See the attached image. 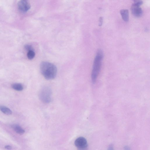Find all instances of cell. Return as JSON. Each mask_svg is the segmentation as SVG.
I'll return each instance as SVG.
<instances>
[{
	"label": "cell",
	"mask_w": 150,
	"mask_h": 150,
	"mask_svg": "<svg viewBox=\"0 0 150 150\" xmlns=\"http://www.w3.org/2000/svg\"><path fill=\"white\" fill-rule=\"evenodd\" d=\"M124 150H130V149L129 146H125L124 147Z\"/></svg>",
	"instance_id": "2e32d148"
},
{
	"label": "cell",
	"mask_w": 150,
	"mask_h": 150,
	"mask_svg": "<svg viewBox=\"0 0 150 150\" xmlns=\"http://www.w3.org/2000/svg\"><path fill=\"white\" fill-rule=\"evenodd\" d=\"M52 91L49 87H44L39 91V97L42 102L49 103L52 100Z\"/></svg>",
	"instance_id": "3957f363"
},
{
	"label": "cell",
	"mask_w": 150,
	"mask_h": 150,
	"mask_svg": "<svg viewBox=\"0 0 150 150\" xmlns=\"http://www.w3.org/2000/svg\"><path fill=\"white\" fill-rule=\"evenodd\" d=\"M99 21H100V23H99V26H101L102 25L103 22V18L102 17H100Z\"/></svg>",
	"instance_id": "4fadbf2b"
},
{
	"label": "cell",
	"mask_w": 150,
	"mask_h": 150,
	"mask_svg": "<svg viewBox=\"0 0 150 150\" xmlns=\"http://www.w3.org/2000/svg\"><path fill=\"white\" fill-rule=\"evenodd\" d=\"M40 70L42 75L47 80L54 79L57 74V68L56 65L50 62H42L40 65Z\"/></svg>",
	"instance_id": "6da1fadb"
},
{
	"label": "cell",
	"mask_w": 150,
	"mask_h": 150,
	"mask_svg": "<svg viewBox=\"0 0 150 150\" xmlns=\"http://www.w3.org/2000/svg\"><path fill=\"white\" fill-rule=\"evenodd\" d=\"M107 150H114L113 145H110L109 146Z\"/></svg>",
	"instance_id": "5bb4252c"
},
{
	"label": "cell",
	"mask_w": 150,
	"mask_h": 150,
	"mask_svg": "<svg viewBox=\"0 0 150 150\" xmlns=\"http://www.w3.org/2000/svg\"><path fill=\"white\" fill-rule=\"evenodd\" d=\"M103 58V53L102 50H99L94 59L92 71L91 78L92 81L93 83L96 82L100 73Z\"/></svg>",
	"instance_id": "7a4b0ae2"
},
{
	"label": "cell",
	"mask_w": 150,
	"mask_h": 150,
	"mask_svg": "<svg viewBox=\"0 0 150 150\" xmlns=\"http://www.w3.org/2000/svg\"><path fill=\"white\" fill-rule=\"evenodd\" d=\"M11 87L13 89L17 91H21L24 88L23 85L20 83L13 84Z\"/></svg>",
	"instance_id": "30bf717a"
},
{
	"label": "cell",
	"mask_w": 150,
	"mask_h": 150,
	"mask_svg": "<svg viewBox=\"0 0 150 150\" xmlns=\"http://www.w3.org/2000/svg\"><path fill=\"white\" fill-rule=\"evenodd\" d=\"M0 110L6 114L10 115L12 113V111L10 109L5 106H0Z\"/></svg>",
	"instance_id": "9c48e42d"
},
{
	"label": "cell",
	"mask_w": 150,
	"mask_h": 150,
	"mask_svg": "<svg viewBox=\"0 0 150 150\" xmlns=\"http://www.w3.org/2000/svg\"><path fill=\"white\" fill-rule=\"evenodd\" d=\"M12 129L17 133L22 135L24 133L25 131L21 126L17 125H14L12 126Z\"/></svg>",
	"instance_id": "ba28073f"
},
{
	"label": "cell",
	"mask_w": 150,
	"mask_h": 150,
	"mask_svg": "<svg viewBox=\"0 0 150 150\" xmlns=\"http://www.w3.org/2000/svg\"><path fill=\"white\" fill-rule=\"evenodd\" d=\"M143 2L142 0H138L135 1L131 8L132 13L134 16L136 17H140L143 14V11L140 7Z\"/></svg>",
	"instance_id": "277c9868"
},
{
	"label": "cell",
	"mask_w": 150,
	"mask_h": 150,
	"mask_svg": "<svg viewBox=\"0 0 150 150\" xmlns=\"http://www.w3.org/2000/svg\"><path fill=\"white\" fill-rule=\"evenodd\" d=\"M18 6L19 10L23 12H27L31 7L30 3L26 0L20 1L18 3Z\"/></svg>",
	"instance_id": "8992f818"
},
{
	"label": "cell",
	"mask_w": 150,
	"mask_h": 150,
	"mask_svg": "<svg viewBox=\"0 0 150 150\" xmlns=\"http://www.w3.org/2000/svg\"><path fill=\"white\" fill-rule=\"evenodd\" d=\"M122 19L125 21L127 22L129 19V11L127 9H123L120 11Z\"/></svg>",
	"instance_id": "52a82bcc"
},
{
	"label": "cell",
	"mask_w": 150,
	"mask_h": 150,
	"mask_svg": "<svg viewBox=\"0 0 150 150\" xmlns=\"http://www.w3.org/2000/svg\"><path fill=\"white\" fill-rule=\"evenodd\" d=\"M25 48L26 50L28 51L33 50V48L31 46L29 45H26L25 46Z\"/></svg>",
	"instance_id": "7c38bea8"
},
{
	"label": "cell",
	"mask_w": 150,
	"mask_h": 150,
	"mask_svg": "<svg viewBox=\"0 0 150 150\" xmlns=\"http://www.w3.org/2000/svg\"><path fill=\"white\" fill-rule=\"evenodd\" d=\"M35 56V53L34 50H30L29 51L27 54L28 58L29 59L32 60L33 59Z\"/></svg>",
	"instance_id": "8fae6325"
},
{
	"label": "cell",
	"mask_w": 150,
	"mask_h": 150,
	"mask_svg": "<svg viewBox=\"0 0 150 150\" xmlns=\"http://www.w3.org/2000/svg\"><path fill=\"white\" fill-rule=\"evenodd\" d=\"M75 145L78 150H87L88 144L86 139L83 137H80L76 140Z\"/></svg>",
	"instance_id": "5b68a950"
},
{
	"label": "cell",
	"mask_w": 150,
	"mask_h": 150,
	"mask_svg": "<svg viewBox=\"0 0 150 150\" xmlns=\"http://www.w3.org/2000/svg\"><path fill=\"white\" fill-rule=\"evenodd\" d=\"M5 148L6 149L8 150H11L12 149V148L9 145H6L5 147Z\"/></svg>",
	"instance_id": "9a60e30c"
}]
</instances>
